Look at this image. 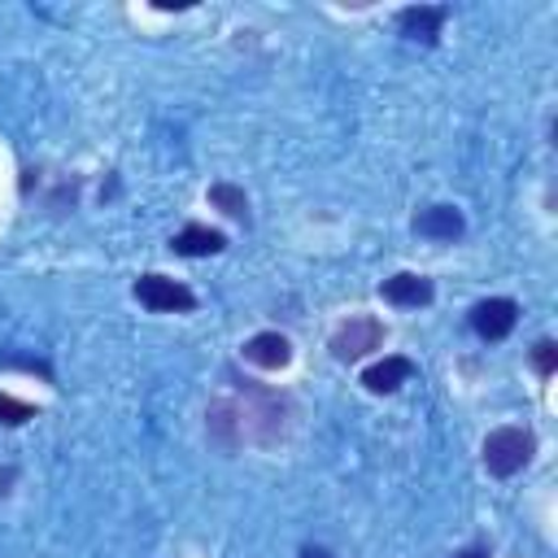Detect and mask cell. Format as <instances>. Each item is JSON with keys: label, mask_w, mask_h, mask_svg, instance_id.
Here are the masks:
<instances>
[{"label": "cell", "mask_w": 558, "mask_h": 558, "mask_svg": "<svg viewBox=\"0 0 558 558\" xmlns=\"http://www.w3.org/2000/svg\"><path fill=\"white\" fill-rule=\"evenodd\" d=\"M532 453H536V440H532L527 427H497L484 440V466L493 475H501V480L514 475V471H523L532 462Z\"/></svg>", "instance_id": "cell-1"}, {"label": "cell", "mask_w": 558, "mask_h": 558, "mask_svg": "<svg viewBox=\"0 0 558 558\" xmlns=\"http://www.w3.org/2000/svg\"><path fill=\"white\" fill-rule=\"evenodd\" d=\"M135 301L153 314H174V310H192L196 296L192 288H183L179 279H166V275H140L135 279Z\"/></svg>", "instance_id": "cell-2"}, {"label": "cell", "mask_w": 558, "mask_h": 558, "mask_svg": "<svg viewBox=\"0 0 558 558\" xmlns=\"http://www.w3.org/2000/svg\"><path fill=\"white\" fill-rule=\"evenodd\" d=\"M379 344H384V323L371 318V314L349 318V323L331 336V353H336L340 362H353V357H362V353H371V349H379Z\"/></svg>", "instance_id": "cell-3"}, {"label": "cell", "mask_w": 558, "mask_h": 558, "mask_svg": "<svg viewBox=\"0 0 558 558\" xmlns=\"http://www.w3.org/2000/svg\"><path fill=\"white\" fill-rule=\"evenodd\" d=\"M514 323H519V305L510 296H488L471 310V327L480 340H506L514 331Z\"/></svg>", "instance_id": "cell-4"}, {"label": "cell", "mask_w": 558, "mask_h": 558, "mask_svg": "<svg viewBox=\"0 0 558 558\" xmlns=\"http://www.w3.org/2000/svg\"><path fill=\"white\" fill-rule=\"evenodd\" d=\"M244 357H248L253 366L279 371V366L292 362V344H288V336H279V331H257L253 340H244Z\"/></svg>", "instance_id": "cell-5"}, {"label": "cell", "mask_w": 558, "mask_h": 558, "mask_svg": "<svg viewBox=\"0 0 558 558\" xmlns=\"http://www.w3.org/2000/svg\"><path fill=\"white\" fill-rule=\"evenodd\" d=\"M384 301H392V305H401V310H418V305L432 301V279L401 270V275L384 279Z\"/></svg>", "instance_id": "cell-6"}, {"label": "cell", "mask_w": 558, "mask_h": 558, "mask_svg": "<svg viewBox=\"0 0 558 558\" xmlns=\"http://www.w3.org/2000/svg\"><path fill=\"white\" fill-rule=\"evenodd\" d=\"M445 9L440 4H414V9H401V31L410 35V39H418V44H436V35H440V26H445Z\"/></svg>", "instance_id": "cell-7"}, {"label": "cell", "mask_w": 558, "mask_h": 558, "mask_svg": "<svg viewBox=\"0 0 558 558\" xmlns=\"http://www.w3.org/2000/svg\"><path fill=\"white\" fill-rule=\"evenodd\" d=\"M462 214L453 209V205H432V209H423L418 218H414V231L418 235H427V240H458L462 235Z\"/></svg>", "instance_id": "cell-8"}, {"label": "cell", "mask_w": 558, "mask_h": 558, "mask_svg": "<svg viewBox=\"0 0 558 558\" xmlns=\"http://www.w3.org/2000/svg\"><path fill=\"white\" fill-rule=\"evenodd\" d=\"M227 240H222V231H214V227H201V222H187L174 240H170V248L179 253V257H209V253H218Z\"/></svg>", "instance_id": "cell-9"}, {"label": "cell", "mask_w": 558, "mask_h": 558, "mask_svg": "<svg viewBox=\"0 0 558 558\" xmlns=\"http://www.w3.org/2000/svg\"><path fill=\"white\" fill-rule=\"evenodd\" d=\"M410 375H414V362H410V357H384V362L366 366L362 384H366L371 392H397V388H401Z\"/></svg>", "instance_id": "cell-10"}, {"label": "cell", "mask_w": 558, "mask_h": 558, "mask_svg": "<svg viewBox=\"0 0 558 558\" xmlns=\"http://www.w3.org/2000/svg\"><path fill=\"white\" fill-rule=\"evenodd\" d=\"M209 201H214L222 214H231V218H244V214H248L244 192H240V187H231V183H214V187H209Z\"/></svg>", "instance_id": "cell-11"}, {"label": "cell", "mask_w": 558, "mask_h": 558, "mask_svg": "<svg viewBox=\"0 0 558 558\" xmlns=\"http://www.w3.org/2000/svg\"><path fill=\"white\" fill-rule=\"evenodd\" d=\"M26 418H35V410H31L26 401H17V397H9V392H0V423H9V427H17V423H26Z\"/></svg>", "instance_id": "cell-12"}, {"label": "cell", "mask_w": 558, "mask_h": 558, "mask_svg": "<svg viewBox=\"0 0 558 558\" xmlns=\"http://www.w3.org/2000/svg\"><path fill=\"white\" fill-rule=\"evenodd\" d=\"M532 362H536L541 375H554V366H558V344H554V340H541V344L532 349Z\"/></svg>", "instance_id": "cell-13"}, {"label": "cell", "mask_w": 558, "mask_h": 558, "mask_svg": "<svg viewBox=\"0 0 558 558\" xmlns=\"http://www.w3.org/2000/svg\"><path fill=\"white\" fill-rule=\"evenodd\" d=\"M301 558H331V554H327V549H305Z\"/></svg>", "instance_id": "cell-14"}, {"label": "cell", "mask_w": 558, "mask_h": 558, "mask_svg": "<svg viewBox=\"0 0 558 558\" xmlns=\"http://www.w3.org/2000/svg\"><path fill=\"white\" fill-rule=\"evenodd\" d=\"M462 558H484V554H475V549H471V554H462Z\"/></svg>", "instance_id": "cell-15"}]
</instances>
